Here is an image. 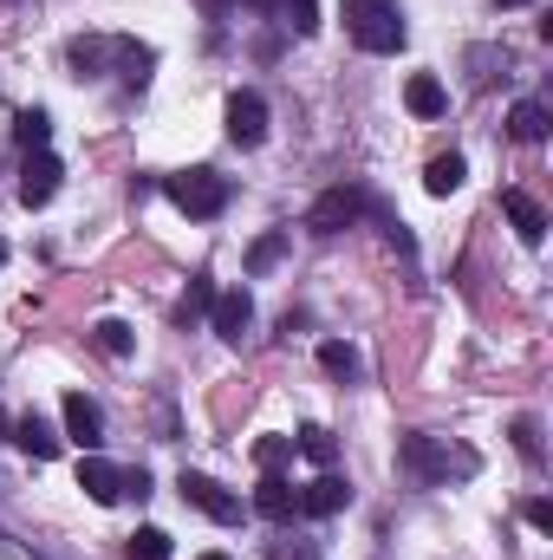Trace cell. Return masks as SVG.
I'll return each mask as SVG.
<instances>
[{
	"mask_svg": "<svg viewBox=\"0 0 553 560\" xmlns=\"http://www.w3.org/2000/svg\"><path fill=\"white\" fill-rule=\"evenodd\" d=\"M398 463L411 469V482H423V489H443V482H462V476L482 469L475 450H462V443H449V436H430V430H411V436L398 443Z\"/></svg>",
	"mask_w": 553,
	"mask_h": 560,
	"instance_id": "6da1fadb",
	"label": "cell"
},
{
	"mask_svg": "<svg viewBox=\"0 0 553 560\" xmlns=\"http://www.w3.org/2000/svg\"><path fill=\"white\" fill-rule=\"evenodd\" d=\"M345 26L365 52H404V39H411L398 0H345Z\"/></svg>",
	"mask_w": 553,
	"mask_h": 560,
	"instance_id": "7a4b0ae2",
	"label": "cell"
},
{
	"mask_svg": "<svg viewBox=\"0 0 553 560\" xmlns=\"http://www.w3.org/2000/svg\"><path fill=\"white\" fill-rule=\"evenodd\" d=\"M163 196L189 222H215L228 209V176H215V170H176V176H163Z\"/></svg>",
	"mask_w": 553,
	"mask_h": 560,
	"instance_id": "3957f363",
	"label": "cell"
},
{
	"mask_svg": "<svg viewBox=\"0 0 553 560\" xmlns=\"http://www.w3.org/2000/svg\"><path fill=\"white\" fill-rule=\"evenodd\" d=\"M365 209H372V196H365V189H352V183H339V189H326V196L313 202L306 229H313V235H339V229H352Z\"/></svg>",
	"mask_w": 553,
	"mask_h": 560,
	"instance_id": "277c9868",
	"label": "cell"
},
{
	"mask_svg": "<svg viewBox=\"0 0 553 560\" xmlns=\"http://www.w3.org/2000/svg\"><path fill=\"white\" fill-rule=\"evenodd\" d=\"M59 183H66V163L52 150H26V163H20V202L26 209H46L59 196Z\"/></svg>",
	"mask_w": 553,
	"mask_h": 560,
	"instance_id": "5b68a950",
	"label": "cell"
},
{
	"mask_svg": "<svg viewBox=\"0 0 553 560\" xmlns=\"http://www.w3.org/2000/svg\"><path fill=\"white\" fill-rule=\"evenodd\" d=\"M176 489H183V502H196L209 522H242V495H228L215 476H202V469H183V482H176Z\"/></svg>",
	"mask_w": 553,
	"mask_h": 560,
	"instance_id": "8992f818",
	"label": "cell"
},
{
	"mask_svg": "<svg viewBox=\"0 0 553 560\" xmlns=\"http://www.w3.org/2000/svg\"><path fill=\"white\" fill-rule=\"evenodd\" d=\"M228 138L242 143V150H255V143L268 138V98L261 92H235L228 98Z\"/></svg>",
	"mask_w": 553,
	"mask_h": 560,
	"instance_id": "52a82bcc",
	"label": "cell"
},
{
	"mask_svg": "<svg viewBox=\"0 0 553 560\" xmlns=\"http://www.w3.org/2000/svg\"><path fill=\"white\" fill-rule=\"evenodd\" d=\"M209 326H215V339H242V332L255 326V300H248V287L215 293V300H209Z\"/></svg>",
	"mask_w": 553,
	"mask_h": 560,
	"instance_id": "ba28073f",
	"label": "cell"
},
{
	"mask_svg": "<svg viewBox=\"0 0 553 560\" xmlns=\"http://www.w3.org/2000/svg\"><path fill=\"white\" fill-rule=\"evenodd\" d=\"M59 411H66V436H72V443H79L85 456H92V450L105 443V411H98V405H92L85 392H66V405H59Z\"/></svg>",
	"mask_w": 553,
	"mask_h": 560,
	"instance_id": "9c48e42d",
	"label": "cell"
},
{
	"mask_svg": "<svg viewBox=\"0 0 553 560\" xmlns=\"http://www.w3.org/2000/svg\"><path fill=\"white\" fill-rule=\"evenodd\" d=\"M352 502V482L345 476H332V469H319L306 489H299V515H339Z\"/></svg>",
	"mask_w": 553,
	"mask_h": 560,
	"instance_id": "30bf717a",
	"label": "cell"
},
{
	"mask_svg": "<svg viewBox=\"0 0 553 560\" xmlns=\"http://www.w3.org/2000/svg\"><path fill=\"white\" fill-rule=\"evenodd\" d=\"M7 436H13V443H20V450L33 456V463H52V456H59V443H66V436H59L52 423L39 418V411H26V418H13V430H7Z\"/></svg>",
	"mask_w": 553,
	"mask_h": 560,
	"instance_id": "8fae6325",
	"label": "cell"
},
{
	"mask_svg": "<svg viewBox=\"0 0 553 560\" xmlns=\"http://www.w3.org/2000/svg\"><path fill=\"white\" fill-rule=\"evenodd\" d=\"M502 209H508V222H515V235H521L528 248H541V242H548V209H541L528 189H508V196H502Z\"/></svg>",
	"mask_w": 553,
	"mask_h": 560,
	"instance_id": "7c38bea8",
	"label": "cell"
},
{
	"mask_svg": "<svg viewBox=\"0 0 553 560\" xmlns=\"http://www.w3.org/2000/svg\"><path fill=\"white\" fill-rule=\"evenodd\" d=\"M79 489H85L92 502H125V469H118V463H105V456L92 450V456L79 463Z\"/></svg>",
	"mask_w": 553,
	"mask_h": 560,
	"instance_id": "4fadbf2b",
	"label": "cell"
},
{
	"mask_svg": "<svg viewBox=\"0 0 553 560\" xmlns=\"http://www.w3.org/2000/svg\"><path fill=\"white\" fill-rule=\"evenodd\" d=\"M255 509H261L268 522H293V515H299V489H293L280 469H268V476H261V489H255Z\"/></svg>",
	"mask_w": 553,
	"mask_h": 560,
	"instance_id": "5bb4252c",
	"label": "cell"
},
{
	"mask_svg": "<svg viewBox=\"0 0 553 560\" xmlns=\"http://www.w3.org/2000/svg\"><path fill=\"white\" fill-rule=\"evenodd\" d=\"M66 59H72V79H98V72L111 66V39H105V33H85V39L66 46Z\"/></svg>",
	"mask_w": 553,
	"mask_h": 560,
	"instance_id": "9a60e30c",
	"label": "cell"
},
{
	"mask_svg": "<svg viewBox=\"0 0 553 560\" xmlns=\"http://www.w3.org/2000/svg\"><path fill=\"white\" fill-rule=\"evenodd\" d=\"M462 183H469V163H462L456 150H443V156L423 163V189H430V196H456Z\"/></svg>",
	"mask_w": 553,
	"mask_h": 560,
	"instance_id": "2e32d148",
	"label": "cell"
},
{
	"mask_svg": "<svg viewBox=\"0 0 553 560\" xmlns=\"http://www.w3.org/2000/svg\"><path fill=\"white\" fill-rule=\"evenodd\" d=\"M111 66H118V79H125V85H150L156 52H150V46H138V39H111Z\"/></svg>",
	"mask_w": 553,
	"mask_h": 560,
	"instance_id": "e0dca14e",
	"label": "cell"
},
{
	"mask_svg": "<svg viewBox=\"0 0 553 560\" xmlns=\"http://www.w3.org/2000/svg\"><path fill=\"white\" fill-rule=\"evenodd\" d=\"M404 105H411V118H443L449 112V92H443V79L416 72L411 85H404Z\"/></svg>",
	"mask_w": 553,
	"mask_h": 560,
	"instance_id": "ac0fdd59",
	"label": "cell"
},
{
	"mask_svg": "<svg viewBox=\"0 0 553 560\" xmlns=\"http://www.w3.org/2000/svg\"><path fill=\"white\" fill-rule=\"evenodd\" d=\"M508 138L515 143H541L548 138V105H541V98H521V105L508 112Z\"/></svg>",
	"mask_w": 553,
	"mask_h": 560,
	"instance_id": "d6986e66",
	"label": "cell"
},
{
	"mask_svg": "<svg viewBox=\"0 0 553 560\" xmlns=\"http://www.w3.org/2000/svg\"><path fill=\"white\" fill-rule=\"evenodd\" d=\"M92 346H98L105 359H131V346H138V332H131L125 319H98V326H92Z\"/></svg>",
	"mask_w": 553,
	"mask_h": 560,
	"instance_id": "ffe728a7",
	"label": "cell"
},
{
	"mask_svg": "<svg viewBox=\"0 0 553 560\" xmlns=\"http://www.w3.org/2000/svg\"><path fill=\"white\" fill-rule=\"evenodd\" d=\"M293 450H299L306 463H319V469H332V456H339V443H332V430H326V423H306V430L293 436Z\"/></svg>",
	"mask_w": 553,
	"mask_h": 560,
	"instance_id": "44dd1931",
	"label": "cell"
},
{
	"mask_svg": "<svg viewBox=\"0 0 553 560\" xmlns=\"http://www.w3.org/2000/svg\"><path fill=\"white\" fill-rule=\"evenodd\" d=\"M46 138H52V118H46L39 105L13 118V143H20V150H46Z\"/></svg>",
	"mask_w": 553,
	"mask_h": 560,
	"instance_id": "7402d4cb",
	"label": "cell"
},
{
	"mask_svg": "<svg viewBox=\"0 0 553 560\" xmlns=\"http://www.w3.org/2000/svg\"><path fill=\"white\" fill-rule=\"evenodd\" d=\"M280 261H286V229H274V235H261V242L248 248V275H274Z\"/></svg>",
	"mask_w": 553,
	"mask_h": 560,
	"instance_id": "603a6c76",
	"label": "cell"
},
{
	"mask_svg": "<svg viewBox=\"0 0 553 560\" xmlns=\"http://www.w3.org/2000/svg\"><path fill=\"white\" fill-rule=\"evenodd\" d=\"M209 300H215V280L196 275L189 287H183V306H176V319H183V326H189V319H202V313H209Z\"/></svg>",
	"mask_w": 553,
	"mask_h": 560,
	"instance_id": "cb8c5ba5",
	"label": "cell"
},
{
	"mask_svg": "<svg viewBox=\"0 0 553 560\" xmlns=\"http://www.w3.org/2000/svg\"><path fill=\"white\" fill-rule=\"evenodd\" d=\"M319 365H326L332 378H358V352H352L345 339H326V346H319Z\"/></svg>",
	"mask_w": 553,
	"mask_h": 560,
	"instance_id": "d4e9b609",
	"label": "cell"
},
{
	"mask_svg": "<svg viewBox=\"0 0 553 560\" xmlns=\"http://www.w3.org/2000/svg\"><path fill=\"white\" fill-rule=\"evenodd\" d=\"M125 555L131 560H169V535H163V528H138V535L125 541Z\"/></svg>",
	"mask_w": 553,
	"mask_h": 560,
	"instance_id": "484cf974",
	"label": "cell"
},
{
	"mask_svg": "<svg viewBox=\"0 0 553 560\" xmlns=\"http://www.w3.org/2000/svg\"><path fill=\"white\" fill-rule=\"evenodd\" d=\"M255 463H261V469H286V463H293V436H261V443H255Z\"/></svg>",
	"mask_w": 553,
	"mask_h": 560,
	"instance_id": "4316f807",
	"label": "cell"
},
{
	"mask_svg": "<svg viewBox=\"0 0 553 560\" xmlns=\"http://www.w3.org/2000/svg\"><path fill=\"white\" fill-rule=\"evenodd\" d=\"M280 13L293 33H319V0H280Z\"/></svg>",
	"mask_w": 553,
	"mask_h": 560,
	"instance_id": "83f0119b",
	"label": "cell"
},
{
	"mask_svg": "<svg viewBox=\"0 0 553 560\" xmlns=\"http://www.w3.org/2000/svg\"><path fill=\"white\" fill-rule=\"evenodd\" d=\"M515 450H521L528 463H541V423L534 418H515Z\"/></svg>",
	"mask_w": 553,
	"mask_h": 560,
	"instance_id": "f1b7e54d",
	"label": "cell"
},
{
	"mask_svg": "<svg viewBox=\"0 0 553 560\" xmlns=\"http://www.w3.org/2000/svg\"><path fill=\"white\" fill-rule=\"evenodd\" d=\"M268 560H319V548H313V541H299V535H280L274 548H268Z\"/></svg>",
	"mask_w": 553,
	"mask_h": 560,
	"instance_id": "f546056e",
	"label": "cell"
},
{
	"mask_svg": "<svg viewBox=\"0 0 553 560\" xmlns=\"http://www.w3.org/2000/svg\"><path fill=\"white\" fill-rule=\"evenodd\" d=\"M521 515H528V528H541V535H553V502H541V495H534V502H528Z\"/></svg>",
	"mask_w": 553,
	"mask_h": 560,
	"instance_id": "4dcf8cb0",
	"label": "cell"
},
{
	"mask_svg": "<svg viewBox=\"0 0 553 560\" xmlns=\"http://www.w3.org/2000/svg\"><path fill=\"white\" fill-rule=\"evenodd\" d=\"M0 560H39V555H33V548H20V541H13V535L0 528Z\"/></svg>",
	"mask_w": 553,
	"mask_h": 560,
	"instance_id": "1f68e13d",
	"label": "cell"
},
{
	"mask_svg": "<svg viewBox=\"0 0 553 560\" xmlns=\"http://www.w3.org/2000/svg\"><path fill=\"white\" fill-rule=\"evenodd\" d=\"M125 495H138V502L150 495V476H143V469H125Z\"/></svg>",
	"mask_w": 553,
	"mask_h": 560,
	"instance_id": "d6a6232c",
	"label": "cell"
},
{
	"mask_svg": "<svg viewBox=\"0 0 553 560\" xmlns=\"http://www.w3.org/2000/svg\"><path fill=\"white\" fill-rule=\"evenodd\" d=\"M242 7H255V13H280V0H242Z\"/></svg>",
	"mask_w": 553,
	"mask_h": 560,
	"instance_id": "836d02e7",
	"label": "cell"
},
{
	"mask_svg": "<svg viewBox=\"0 0 553 560\" xmlns=\"http://www.w3.org/2000/svg\"><path fill=\"white\" fill-rule=\"evenodd\" d=\"M202 7H209V13H222V7H228V0H202Z\"/></svg>",
	"mask_w": 553,
	"mask_h": 560,
	"instance_id": "e575fe53",
	"label": "cell"
},
{
	"mask_svg": "<svg viewBox=\"0 0 553 560\" xmlns=\"http://www.w3.org/2000/svg\"><path fill=\"white\" fill-rule=\"evenodd\" d=\"M7 430H13V418H7V411H0V436H7Z\"/></svg>",
	"mask_w": 553,
	"mask_h": 560,
	"instance_id": "d590c367",
	"label": "cell"
},
{
	"mask_svg": "<svg viewBox=\"0 0 553 560\" xmlns=\"http://www.w3.org/2000/svg\"><path fill=\"white\" fill-rule=\"evenodd\" d=\"M495 7H528V0H495Z\"/></svg>",
	"mask_w": 553,
	"mask_h": 560,
	"instance_id": "8d00e7d4",
	"label": "cell"
},
{
	"mask_svg": "<svg viewBox=\"0 0 553 560\" xmlns=\"http://www.w3.org/2000/svg\"><path fill=\"white\" fill-rule=\"evenodd\" d=\"M0 268H7V242H0Z\"/></svg>",
	"mask_w": 553,
	"mask_h": 560,
	"instance_id": "74e56055",
	"label": "cell"
},
{
	"mask_svg": "<svg viewBox=\"0 0 553 560\" xmlns=\"http://www.w3.org/2000/svg\"><path fill=\"white\" fill-rule=\"evenodd\" d=\"M202 560H228V555H202Z\"/></svg>",
	"mask_w": 553,
	"mask_h": 560,
	"instance_id": "f35d334b",
	"label": "cell"
}]
</instances>
